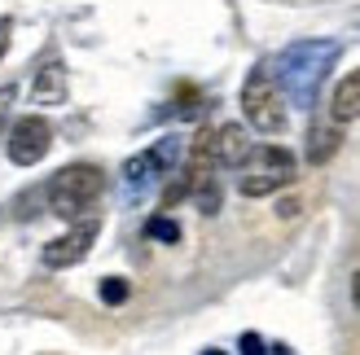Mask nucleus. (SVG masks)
Segmentation results:
<instances>
[{"label":"nucleus","mask_w":360,"mask_h":355,"mask_svg":"<svg viewBox=\"0 0 360 355\" xmlns=\"http://www.w3.org/2000/svg\"><path fill=\"white\" fill-rule=\"evenodd\" d=\"M9 35H13V22H9V18H0V58L9 53Z\"/></svg>","instance_id":"2eb2a0df"},{"label":"nucleus","mask_w":360,"mask_h":355,"mask_svg":"<svg viewBox=\"0 0 360 355\" xmlns=\"http://www.w3.org/2000/svg\"><path fill=\"white\" fill-rule=\"evenodd\" d=\"M128 281H123V276H105L101 281V303H110V307H119V303H128Z\"/></svg>","instance_id":"f8f14e48"},{"label":"nucleus","mask_w":360,"mask_h":355,"mask_svg":"<svg viewBox=\"0 0 360 355\" xmlns=\"http://www.w3.org/2000/svg\"><path fill=\"white\" fill-rule=\"evenodd\" d=\"M146 233H150L154 241H180V224H176V220H167V215H158V220H150Z\"/></svg>","instance_id":"ddd939ff"},{"label":"nucleus","mask_w":360,"mask_h":355,"mask_svg":"<svg viewBox=\"0 0 360 355\" xmlns=\"http://www.w3.org/2000/svg\"><path fill=\"white\" fill-rule=\"evenodd\" d=\"M338 53H343L338 40H295V44H285L273 62V79L281 88V97L290 105H299V110H312L321 83L330 79V70L338 62Z\"/></svg>","instance_id":"f257e3e1"},{"label":"nucleus","mask_w":360,"mask_h":355,"mask_svg":"<svg viewBox=\"0 0 360 355\" xmlns=\"http://www.w3.org/2000/svg\"><path fill=\"white\" fill-rule=\"evenodd\" d=\"M18 93H13V88H0V123H5V110H9V101H13Z\"/></svg>","instance_id":"dca6fc26"},{"label":"nucleus","mask_w":360,"mask_h":355,"mask_svg":"<svg viewBox=\"0 0 360 355\" xmlns=\"http://www.w3.org/2000/svg\"><path fill=\"white\" fill-rule=\"evenodd\" d=\"M202 355H220V351H215V347H211V351H202Z\"/></svg>","instance_id":"a211bd4d"},{"label":"nucleus","mask_w":360,"mask_h":355,"mask_svg":"<svg viewBox=\"0 0 360 355\" xmlns=\"http://www.w3.org/2000/svg\"><path fill=\"white\" fill-rule=\"evenodd\" d=\"M242 114H246L250 128L264 132V136H281L285 132V97H281V88L273 79V66L259 62L246 75V83H242Z\"/></svg>","instance_id":"20e7f679"},{"label":"nucleus","mask_w":360,"mask_h":355,"mask_svg":"<svg viewBox=\"0 0 360 355\" xmlns=\"http://www.w3.org/2000/svg\"><path fill=\"white\" fill-rule=\"evenodd\" d=\"M31 101L35 105H58V101H66V66L62 62H49L40 75H35Z\"/></svg>","instance_id":"6e6552de"},{"label":"nucleus","mask_w":360,"mask_h":355,"mask_svg":"<svg viewBox=\"0 0 360 355\" xmlns=\"http://www.w3.org/2000/svg\"><path fill=\"white\" fill-rule=\"evenodd\" d=\"M242 355H264V338H259V333H242Z\"/></svg>","instance_id":"4468645a"},{"label":"nucleus","mask_w":360,"mask_h":355,"mask_svg":"<svg viewBox=\"0 0 360 355\" xmlns=\"http://www.w3.org/2000/svg\"><path fill=\"white\" fill-rule=\"evenodd\" d=\"M97 233H101V220H97V215L70 224L62 237H53V241L44 246V268L62 272V268H75V263H84L88 250H93V241H97Z\"/></svg>","instance_id":"39448f33"},{"label":"nucleus","mask_w":360,"mask_h":355,"mask_svg":"<svg viewBox=\"0 0 360 355\" xmlns=\"http://www.w3.org/2000/svg\"><path fill=\"white\" fill-rule=\"evenodd\" d=\"M352 298H356V307H360V272H356V281H352Z\"/></svg>","instance_id":"f3484780"},{"label":"nucleus","mask_w":360,"mask_h":355,"mask_svg":"<svg viewBox=\"0 0 360 355\" xmlns=\"http://www.w3.org/2000/svg\"><path fill=\"white\" fill-rule=\"evenodd\" d=\"M53 145V123L44 114H22L9 128V163L13 167H35Z\"/></svg>","instance_id":"423d86ee"},{"label":"nucleus","mask_w":360,"mask_h":355,"mask_svg":"<svg viewBox=\"0 0 360 355\" xmlns=\"http://www.w3.org/2000/svg\"><path fill=\"white\" fill-rule=\"evenodd\" d=\"M338 149V123H312V132H308V158L312 163H326V158H334Z\"/></svg>","instance_id":"9b49d317"},{"label":"nucleus","mask_w":360,"mask_h":355,"mask_svg":"<svg viewBox=\"0 0 360 355\" xmlns=\"http://www.w3.org/2000/svg\"><path fill=\"white\" fill-rule=\"evenodd\" d=\"M158 175H163V167H158V158L146 149V154H136V158H128V167H123V180H128V189L132 193H146Z\"/></svg>","instance_id":"9d476101"},{"label":"nucleus","mask_w":360,"mask_h":355,"mask_svg":"<svg viewBox=\"0 0 360 355\" xmlns=\"http://www.w3.org/2000/svg\"><path fill=\"white\" fill-rule=\"evenodd\" d=\"M330 119H334V123H352V119H360V70H352V75L334 88Z\"/></svg>","instance_id":"1a4fd4ad"},{"label":"nucleus","mask_w":360,"mask_h":355,"mask_svg":"<svg viewBox=\"0 0 360 355\" xmlns=\"http://www.w3.org/2000/svg\"><path fill=\"white\" fill-rule=\"evenodd\" d=\"M211 145H215V167H233L250 154V140H246V128L242 123H224V128L211 132Z\"/></svg>","instance_id":"0eeeda50"},{"label":"nucleus","mask_w":360,"mask_h":355,"mask_svg":"<svg viewBox=\"0 0 360 355\" xmlns=\"http://www.w3.org/2000/svg\"><path fill=\"white\" fill-rule=\"evenodd\" d=\"M101 189H105L101 167H93V163H70V167H62L49 180V210H53V215H62V220H84L88 210L97 206Z\"/></svg>","instance_id":"f03ea898"},{"label":"nucleus","mask_w":360,"mask_h":355,"mask_svg":"<svg viewBox=\"0 0 360 355\" xmlns=\"http://www.w3.org/2000/svg\"><path fill=\"white\" fill-rule=\"evenodd\" d=\"M295 180V154L281 145H255L238 163V193L242 198H268Z\"/></svg>","instance_id":"7ed1b4c3"}]
</instances>
